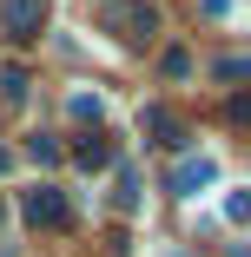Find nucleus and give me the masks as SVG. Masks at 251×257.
<instances>
[{
	"instance_id": "obj_1",
	"label": "nucleus",
	"mask_w": 251,
	"mask_h": 257,
	"mask_svg": "<svg viewBox=\"0 0 251 257\" xmlns=\"http://www.w3.org/2000/svg\"><path fill=\"white\" fill-rule=\"evenodd\" d=\"M20 211H27L33 231H66V224H73V204H66L60 185H33V191H20Z\"/></svg>"
},
{
	"instance_id": "obj_2",
	"label": "nucleus",
	"mask_w": 251,
	"mask_h": 257,
	"mask_svg": "<svg viewBox=\"0 0 251 257\" xmlns=\"http://www.w3.org/2000/svg\"><path fill=\"white\" fill-rule=\"evenodd\" d=\"M99 14H106V27L119 40H132V46H145V40L159 33V14L145 7V0H99Z\"/></svg>"
},
{
	"instance_id": "obj_3",
	"label": "nucleus",
	"mask_w": 251,
	"mask_h": 257,
	"mask_svg": "<svg viewBox=\"0 0 251 257\" xmlns=\"http://www.w3.org/2000/svg\"><path fill=\"white\" fill-rule=\"evenodd\" d=\"M172 198H198V191H212L218 185V159H212V152H185V159L172 165Z\"/></svg>"
},
{
	"instance_id": "obj_4",
	"label": "nucleus",
	"mask_w": 251,
	"mask_h": 257,
	"mask_svg": "<svg viewBox=\"0 0 251 257\" xmlns=\"http://www.w3.org/2000/svg\"><path fill=\"white\" fill-rule=\"evenodd\" d=\"M0 27H7V40H40V27H46V0H7L0 7Z\"/></svg>"
},
{
	"instance_id": "obj_5",
	"label": "nucleus",
	"mask_w": 251,
	"mask_h": 257,
	"mask_svg": "<svg viewBox=\"0 0 251 257\" xmlns=\"http://www.w3.org/2000/svg\"><path fill=\"white\" fill-rule=\"evenodd\" d=\"M73 159H79V172H106V165H113V139L93 125V132H86V139L73 145Z\"/></svg>"
},
{
	"instance_id": "obj_6",
	"label": "nucleus",
	"mask_w": 251,
	"mask_h": 257,
	"mask_svg": "<svg viewBox=\"0 0 251 257\" xmlns=\"http://www.w3.org/2000/svg\"><path fill=\"white\" fill-rule=\"evenodd\" d=\"M139 125H145V132H159V145H185V125H179L165 106H145V112H139Z\"/></svg>"
},
{
	"instance_id": "obj_7",
	"label": "nucleus",
	"mask_w": 251,
	"mask_h": 257,
	"mask_svg": "<svg viewBox=\"0 0 251 257\" xmlns=\"http://www.w3.org/2000/svg\"><path fill=\"white\" fill-rule=\"evenodd\" d=\"M66 112H73L79 125H99V119H106V99H99V92H73V99H66Z\"/></svg>"
},
{
	"instance_id": "obj_8",
	"label": "nucleus",
	"mask_w": 251,
	"mask_h": 257,
	"mask_svg": "<svg viewBox=\"0 0 251 257\" xmlns=\"http://www.w3.org/2000/svg\"><path fill=\"white\" fill-rule=\"evenodd\" d=\"M27 159L33 165H60V139L53 132H27Z\"/></svg>"
},
{
	"instance_id": "obj_9",
	"label": "nucleus",
	"mask_w": 251,
	"mask_h": 257,
	"mask_svg": "<svg viewBox=\"0 0 251 257\" xmlns=\"http://www.w3.org/2000/svg\"><path fill=\"white\" fill-rule=\"evenodd\" d=\"M113 198H119V211H139V172L132 165H119V191Z\"/></svg>"
},
{
	"instance_id": "obj_10",
	"label": "nucleus",
	"mask_w": 251,
	"mask_h": 257,
	"mask_svg": "<svg viewBox=\"0 0 251 257\" xmlns=\"http://www.w3.org/2000/svg\"><path fill=\"white\" fill-rule=\"evenodd\" d=\"M251 218V191H225V224H244Z\"/></svg>"
},
{
	"instance_id": "obj_11",
	"label": "nucleus",
	"mask_w": 251,
	"mask_h": 257,
	"mask_svg": "<svg viewBox=\"0 0 251 257\" xmlns=\"http://www.w3.org/2000/svg\"><path fill=\"white\" fill-rule=\"evenodd\" d=\"M159 66H165V79H185V73H192V53H185V46H165Z\"/></svg>"
},
{
	"instance_id": "obj_12",
	"label": "nucleus",
	"mask_w": 251,
	"mask_h": 257,
	"mask_svg": "<svg viewBox=\"0 0 251 257\" xmlns=\"http://www.w3.org/2000/svg\"><path fill=\"white\" fill-rule=\"evenodd\" d=\"M0 92H7V99H27V73L7 66V73H0Z\"/></svg>"
},
{
	"instance_id": "obj_13",
	"label": "nucleus",
	"mask_w": 251,
	"mask_h": 257,
	"mask_svg": "<svg viewBox=\"0 0 251 257\" xmlns=\"http://www.w3.org/2000/svg\"><path fill=\"white\" fill-rule=\"evenodd\" d=\"M198 14L205 20H231V0H198Z\"/></svg>"
},
{
	"instance_id": "obj_14",
	"label": "nucleus",
	"mask_w": 251,
	"mask_h": 257,
	"mask_svg": "<svg viewBox=\"0 0 251 257\" xmlns=\"http://www.w3.org/2000/svg\"><path fill=\"white\" fill-rule=\"evenodd\" d=\"M7 165H14V152H0V172H7Z\"/></svg>"
},
{
	"instance_id": "obj_15",
	"label": "nucleus",
	"mask_w": 251,
	"mask_h": 257,
	"mask_svg": "<svg viewBox=\"0 0 251 257\" xmlns=\"http://www.w3.org/2000/svg\"><path fill=\"white\" fill-rule=\"evenodd\" d=\"M165 257H192V250H165Z\"/></svg>"
}]
</instances>
